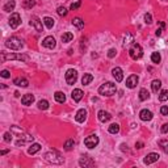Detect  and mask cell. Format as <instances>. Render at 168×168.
<instances>
[{
	"instance_id": "816d5d0a",
	"label": "cell",
	"mask_w": 168,
	"mask_h": 168,
	"mask_svg": "<svg viewBox=\"0 0 168 168\" xmlns=\"http://www.w3.org/2000/svg\"><path fill=\"white\" fill-rule=\"evenodd\" d=\"M8 151H9V150H3V151H1V152H0V155H1V156H3V155H5L7 152H8Z\"/></svg>"
},
{
	"instance_id": "d6a6232c",
	"label": "cell",
	"mask_w": 168,
	"mask_h": 168,
	"mask_svg": "<svg viewBox=\"0 0 168 168\" xmlns=\"http://www.w3.org/2000/svg\"><path fill=\"white\" fill-rule=\"evenodd\" d=\"M108 131L110 134H117L118 131H120V125H118V123H112V125L108 128Z\"/></svg>"
},
{
	"instance_id": "681fc988",
	"label": "cell",
	"mask_w": 168,
	"mask_h": 168,
	"mask_svg": "<svg viewBox=\"0 0 168 168\" xmlns=\"http://www.w3.org/2000/svg\"><path fill=\"white\" fill-rule=\"evenodd\" d=\"M121 150H122V151H129V148H128V145H125V143H122V145H121Z\"/></svg>"
},
{
	"instance_id": "ab89813d",
	"label": "cell",
	"mask_w": 168,
	"mask_h": 168,
	"mask_svg": "<svg viewBox=\"0 0 168 168\" xmlns=\"http://www.w3.org/2000/svg\"><path fill=\"white\" fill-rule=\"evenodd\" d=\"M57 12H58V14H59V16H62V17L69 13L67 8H64V7H58V8H57Z\"/></svg>"
},
{
	"instance_id": "ffe728a7",
	"label": "cell",
	"mask_w": 168,
	"mask_h": 168,
	"mask_svg": "<svg viewBox=\"0 0 168 168\" xmlns=\"http://www.w3.org/2000/svg\"><path fill=\"white\" fill-rule=\"evenodd\" d=\"M83 96H84V93H83V91H82V89H79V88L74 89V91H72V93H71L72 100H74V101H76V103H79L80 100L83 99Z\"/></svg>"
},
{
	"instance_id": "52a82bcc",
	"label": "cell",
	"mask_w": 168,
	"mask_h": 168,
	"mask_svg": "<svg viewBox=\"0 0 168 168\" xmlns=\"http://www.w3.org/2000/svg\"><path fill=\"white\" fill-rule=\"evenodd\" d=\"M84 145H86L87 148H95L99 145V137L96 134H92V135H89V137H87L84 139Z\"/></svg>"
},
{
	"instance_id": "f1b7e54d",
	"label": "cell",
	"mask_w": 168,
	"mask_h": 168,
	"mask_svg": "<svg viewBox=\"0 0 168 168\" xmlns=\"http://www.w3.org/2000/svg\"><path fill=\"white\" fill-rule=\"evenodd\" d=\"M11 133L12 134H16V135H19V137H21V135H24V134H25V130H24V129L17 128V126H11Z\"/></svg>"
},
{
	"instance_id": "bcb514c9",
	"label": "cell",
	"mask_w": 168,
	"mask_h": 168,
	"mask_svg": "<svg viewBox=\"0 0 168 168\" xmlns=\"http://www.w3.org/2000/svg\"><path fill=\"white\" fill-rule=\"evenodd\" d=\"M160 113H162L163 116H168V106L163 105L162 108H160Z\"/></svg>"
},
{
	"instance_id": "5bb4252c",
	"label": "cell",
	"mask_w": 168,
	"mask_h": 168,
	"mask_svg": "<svg viewBox=\"0 0 168 168\" xmlns=\"http://www.w3.org/2000/svg\"><path fill=\"white\" fill-rule=\"evenodd\" d=\"M97 118H99L100 122H108V121L112 118V114L109 113V112L100 110L99 113H97Z\"/></svg>"
},
{
	"instance_id": "7c38bea8",
	"label": "cell",
	"mask_w": 168,
	"mask_h": 168,
	"mask_svg": "<svg viewBox=\"0 0 168 168\" xmlns=\"http://www.w3.org/2000/svg\"><path fill=\"white\" fill-rule=\"evenodd\" d=\"M42 46H45V47H47V49H54L55 46H57V41H55V38L53 37V36H47V37L42 41Z\"/></svg>"
},
{
	"instance_id": "30bf717a",
	"label": "cell",
	"mask_w": 168,
	"mask_h": 168,
	"mask_svg": "<svg viewBox=\"0 0 168 168\" xmlns=\"http://www.w3.org/2000/svg\"><path fill=\"white\" fill-rule=\"evenodd\" d=\"M138 82H139V77H138L137 75H130V76L126 79V87L130 88V89H133V88L137 87Z\"/></svg>"
},
{
	"instance_id": "74e56055",
	"label": "cell",
	"mask_w": 168,
	"mask_h": 168,
	"mask_svg": "<svg viewBox=\"0 0 168 168\" xmlns=\"http://www.w3.org/2000/svg\"><path fill=\"white\" fill-rule=\"evenodd\" d=\"M159 100L162 101V103H163V101H167V100H168V89H164V91L160 92Z\"/></svg>"
},
{
	"instance_id": "7a4b0ae2",
	"label": "cell",
	"mask_w": 168,
	"mask_h": 168,
	"mask_svg": "<svg viewBox=\"0 0 168 168\" xmlns=\"http://www.w3.org/2000/svg\"><path fill=\"white\" fill-rule=\"evenodd\" d=\"M116 92H117V86L112 82H106V83H104L103 86L99 87V93L101 95V96L110 97V96H113Z\"/></svg>"
},
{
	"instance_id": "f907efd6",
	"label": "cell",
	"mask_w": 168,
	"mask_h": 168,
	"mask_svg": "<svg viewBox=\"0 0 168 168\" xmlns=\"http://www.w3.org/2000/svg\"><path fill=\"white\" fill-rule=\"evenodd\" d=\"M143 146H145V145H143V142H137V143H135V147H137V148H142Z\"/></svg>"
},
{
	"instance_id": "f35d334b",
	"label": "cell",
	"mask_w": 168,
	"mask_h": 168,
	"mask_svg": "<svg viewBox=\"0 0 168 168\" xmlns=\"http://www.w3.org/2000/svg\"><path fill=\"white\" fill-rule=\"evenodd\" d=\"M159 146L162 147V150L164 151L165 154H168V141H160Z\"/></svg>"
},
{
	"instance_id": "7402d4cb",
	"label": "cell",
	"mask_w": 168,
	"mask_h": 168,
	"mask_svg": "<svg viewBox=\"0 0 168 168\" xmlns=\"http://www.w3.org/2000/svg\"><path fill=\"white\" fill-rule=\"evenodd\" d=\"M133 42H134V36L131 34V33H126V34L123 36V42H122L123 47L129 46L130 43H133Z\"/></svg>"
},
{
	"instance_id": "c3c4849f",
	"label": "cell",
	"mask_w": 168,
	"mask_h": 168,
	"mask_svg": "<svg viewBox=\"0 0 168 168\" xmlns=\"http://www.w3.org/2000/svg\"><path fill=\"white\" fill-rule=\"evenodd\" d=\"M160 130H162V133H163V134L168 133V123H164V125L162 126V129H160Z\"/></svg>"
},
{
	"instance_id": "8fae6325",
	"label": "cell",
	"mask_w": 168,
	"mask_h": 168,
	"mask_svg": "<svg viewBox=\"0 0 168 168\" xmlns=\"http://www.w3.org/2000/svg\"><path fill=\"white\" fill-rule=\"evenodd\" d=\"M159 158H160V155L158 154V152H150L148 155H146V158H145V164H152V163H155V162H158L159 160Z\"/></svg>"
},
{
	"instance_id": "b9f144b4",
	"label": "cell",
	"mask_w": 168,
	"mask_h": 168,
	"mask_svg": "<svg viewBox=\"0 0 168 168\" xmlns=\"http://www.w3.org/2000/svg\"><path fill=\"white\" fill-rule=\"evenodd\" d=\"M164 28H165V24L162 21V23H160V28H159V29H156L155 34H156L158 37H160V36H162V33H163V30H164Z\"/></svg>"
},
{
	"instance_id": "5b68a950",
	"label": "cell",
	"mask_w": 168,
	"mask_h": 168,
	"mask_svg": "<svg viewBox=\"0 0 168 168\" xmlns=\"http://www.w3.org/2000/svg\"><path fill=\"white\" fill-rule=\"evenodd\" d=\"M129 54H130V58L134 60L141 59L143 55V50H142V46L138 45V43H133V46L130 47L129 50Z\"/></svg>"
},
{
	"instance_id": "ee69618b",
	"label": "cell",
	"mask_w": 168,
	"mask_h": 168,
	"mask_svg": "<svg viewBox=\"0 0 168 168\" xmlns=\"http://www.w3.org/2000/svg\"><path fill=\"white\" fill-rule=\"evenodd\" d=\"M12 141V133H5L4 134V142L9 143Z\"/></svg>"
},
{
	"instance_id": "8992f818",
	"label": "cell",
	"mask_w": 168,
	"mask_h": 168,
	"mask_svg": "<svg viewBox=\"0 0 168 168\" xmlns=\"http://www.w3.org/2000/svg\"><path fill=\"white\" fill-rule=\"evenodd\" d=\"M66 82H67V84L69 86H74L75 83H76V80H77V72H76V70H74V69H70V70H67V72H66Z\"/></svg>"
},
{
	"instance_id": "9a60e30c",
	"label": "cell",
	"mask_w": 168,
	"mask_h": 168,
	"mask_svg": "<svg viewBox=\"0 0 168 168\" xmlns=\"http://www.w3.org/2000/svg\"><path fill=\"white\" fill-rule=\"evenodd\" d=\"M79 165L80 167H84V168L86 167H93L95 162L88 156H83V158H80V160H79Z\"/></svg>"
},
{
	"instance_id": "1f68e13d",
	"label": "cell",
	"mask_w": 168,
	"mask_h": 168,
	"mask_svg": "<svg viewBox=\"0 0 168 168\" xmlns=\"http://www.w3.org/2000/svg\"><path fill=\"white\" fill-rule=\"evenodd\" d=\"M38 109H40V110H46V109H49L47 100H40V101H38Z\"/></svg>"
},
{
	"instance_id": "4dcf8cb0",
	"label": "cell",
	"mask_w": 168,
	"mask_h": 168,
	"mask_svg": "<svg viewBox=\"0 0 168 168\" xmlns=\"http://www.w3.org/2000/svg\"><path fill=\"white\" fill-rule=\"evenodd\" d=\"M148 97H150V92H148L146 88L141 89V91H139V100H142V101H146Z\"/></svg>"
},
{
	"instance_id": "7dc6e473",
	"label": "cell",
	"mask_w": 168,
	"mask_h": 168,
	"mask_svg": "<svg viewBox=\"0 0 168 168\" xmlns=\"http://www.w3.org/2000/svg\"><path fill=\"white\" fill-rule=\"evenodd\" d=\"M116 49H110V50H109V51H108V57L109 58H113L114 57V55H116Z\"/></svg>"
},
{
	"instance_id": "f6af8a7d",
	"label": "cell",
	"mask_w": 168,
	"mask_h": 168,
	"mask_svg": "<svg viewBox=\"0 0 168 168\" xmlns=\"http://www.w3.org/2000/svg\"><path fill=\"white\" fill-rule=\"evenodd\" d=\"M145 23L146 24H151V23H152V16H151L150 13H146L145 14Z\"/></svg>"
},
{
	"instance_id": "44dd1931",
	"label": "cell",
	"mask_w": 168,
	"mask_h": 168,
	"mask_svg": "<svg viewBox=\"0 0 168 168\" xmlns=\"http://www.w3.org/2000/svg\"><path fill=\"white\" fill-rule=\"evenodd\" d=\"M13 84H16L17 87H23V88H25V87L29 86V82L25 79V77H16V79L13 80Z\"/></svg>"
},
{
	"instance_id": "484cf974",
	"label": "cell",
	"mask_w": 168,
	"mask_h": 168,
	"mask_svg": "<svg viewBox=\"0 0 168 168\" xmlns=\"http://www.w3.org/2000/svg\"><path fill=\"white\" fill-rule=\"evenodd\" d=\"M160 87H162V82H160L159 79L152 80V83H151V88H152V92H155V93H156V92L160 89Z\"/></svg>"
},
{
	"instance_id": "277c9868",
	"label": "cell",
	"mask_w": 168,
	"mask_h": 168,
	"mask_svg": "<svg viewBox=\"0 0 168 168\" xmlns=\"http://www.w3.org/2000/svg\"><path fill=\"white\" fill-rule=\"evenodd\" d=\"M29 60V57L25 54H9V53L1 51V62H5V60Z\"/></svg>"
},
{
	"instance_id": "2e32d148",
	"label": "cell",
	"mask_w": 168,
	"mask_h": 168,
	"mask_svg": "<svg viewBox=\"0 0 168 168\" xmlns=\"http://www.w3.org/2000/svg\"><path fill=\"white\" fill-rule=\"evenodd\" d=\"M112 74H113V77L116 79V82L120 83L123 80V72L120 67H114V69L112 70Z\"/></svg>"
},
{
	"instance_id": "6da1fadb",
	"label": "cell",
	"mask_w": 168,
	"mask_h": 168,
	"mask_svg": "<svg viewBox=\"0 0 168 168\" xmlns=\"http://www.w3.org/2000/svg\"><path fill=\"white\" fill-rule=\"evenodd\" d=\"M45 160L51 164H63L64 163V158H62L60 152H58L57 150H51V151H47L45 154Z\"/></svg>"
},
{
	"instance_id": "e575fe53",
	"label": "cell",
	"mask_w": 168,
	"mask_h": 168,
	"mask_svg": "<svg viewBox=\"0 0 168 168\" xmlns=\"http://www.w3.org/2000/svg\"><path fill=\"white\" fill-rule=\"evenodd\" d=\"M34 4H36L34 0H24V1H23V8L32 9V7H34Z\"/></svg>"
},
{
	"instance_id": "603a6c76",
	"label": "cell",
	"mask_w": 168,
	"mask_h": 168,
	"mask_svg": "<svg viewBox=\"0 0 168 168\" xmlns=\"http://www.w3.org/2000/svg\"><path fill=\"white\" fill-rule=\"evenodd\" d=\"M71 24H72L74 26H76L77 29H83V28H84V21H83L80 17L72 19V20H71Z\"/></svg>"
},
{
	"instance_id": "ac0fdd59",
	"label": "cell",
	"mask_w": 168,
	"mask_h": 168,
	"mask_svg": "<svg viewBox=\"0 0 168 168\" xmlns=\"http://www.w3.org/2000/svg\"><path fill=\"white\" fill-rule=\"evenodd\" d=\"M139 118L142 121H151L152 120V113H151L148 109H143L139 113Z\"/></svg>"
},
{
	"instance_id": "3957f363",
	"label": "cell",
	"mask_w": 168,
	"mask_h": 168,
	"mask_svg": "<svg viewBox=\"0 0 168 168\" xmlns=\"http://www.w3.org/2000/svg\"><path fill=\"white\" fill-rule=\"evenodd\" d=\"M5 46L8 49H11V50H20L24 46V41L20 40L19 37H14L13 36V37H9L5 41Z\"/></svg>"
},
{
	"instance_id": "d6986e66",
	"label": "cell",
	"mask_w": 168,
	"mask_h": 168,
	"mask_svg": "<svg viewBox=\"0 0 168 168\" xmlns=\"http://www.w3.org/2000/svg\"><path fill=\"white\" fill-rule=\"evenodd\" d=\"M86 118H87V110H86V109H80V110H77L76 116H75L76 122H84Z\"/></svg>"
},
{
	"instance_id": "83f0119b",
	"label": "cell",
	"mask_w": 168,
	"mask_h": 168,
	"mask_svg": "<svg viewBox=\"0 0 168 168\" xmlns=\"http://www.w3.org/2000/svg\"><path fill=\"white\" fill-rule=\"evenodd\" d=\"M43 24H45V26L47 29H51L53 26H54V24H55V20L54 19H51V17H43Z\"/></svg>"
},
{
	"instance_id": "d590c367",
	"label": "cell",
	"mask_w": 168,
	"mask_h": 168,
	"mask_svg": "<svg viewBox=\"0 0 168 168\" xmlns=\"http://www.w3.org/2000/svg\"><path fill=\"white\" fill-rule=\"evenodd\" d=\"M74 146H75V141L74 139H67L64 142V150L66 151H71Z\"/></svg>"
},
{
	"instance_id": "7bdbcfd3",
	"label": "cell",
	"mask_w": 168,
	"mask_h": 168,
	"mask_svg": "<svg viewBox=\"0 0 168 168\" xmlns=\"http://www.w3.org/2000/svg\"><path fill=\"white\" fill-rule=\"evenodd\" d=\"M0 75H1V77H4V79H8V77H11V74H9L8 70H3V71L0 72Z\"/></svg>"
},
{
	"instance_id": "8d00e7d4",
	"label": "cell",
	"mask_w": 168,
	"mask_h": 168,
	"mask_svg": "<svg viewBox=\"0 0 168 168\" xmlns=\"http://www.w3.org/2000/svg\"><path fill=\"white\" fill-rule=\"evenodd\" d=\"M151 60L154 63H160V60H162L160 53H152V54H151Z\"/></svg>"
},
{
	"instance_id": "f546056e",
	"label": "cell",
	"mask_w": 168,
	"mask_h": 168,
	"mask_svg": "<svg viewBox=\"0 0 168 168\" xmlns=\"http://www.w3.org/2000/svg\"><path fill=\"white\" fill-rule=\"evenodd\" d=\"M14 7H16V3H14V0H9L8 3L5 4V5L3 7V9L5 12H12L14 9Z\"/></svg>"
},
{
	"instance_id": "836d02e7",
	"label": "cell",
	"mask_w": 168,
	"mask_h": 168,
	"mask_svg": "<svg viewBox=\"0 0 168 168\" xmlns=\"http://www.w3.org/2000/svg\"><path fill=\"white\" fill-rule=\"evenodd\" d=\"M72 40H74V34H72L71 32H67V33H64L62 36V42H70Z\"/></svg>"
},
{
	"instance_id": "d4e9b609",
	"label": "cell",
	"mask_w": 168,
	"mask_h": 168,
	"mask_svg": "<svg viewBox=\"0 0 168 168\" xmlns=\"http://www.w3.org/2000/svg\"><path fill=\"white\" fill-rule=\"evenodd\" d=\"M40 150H41V145H38V143H33V145L28 148V154L29 155H34L36 152H38Z\"/></svg>"
},
{
	"instance_id": "60d3db41",
	"label": "cell",
	"mask_w": 168,
	"mask_h": 168,
	"mask_svg": "<svg viewBox=\"0 0 168 168\" xmlns=\"http://www.w3.org/2000/svg\"><path fill=\"white\" fill-rule=\"evenodd\" d=\"M80 7H82V0H76L75 3H72V4H71V7H70V9H71V11H75V9L80 8Z\"/></svg>"
},
{
	"instance_id": "e0dca14e",
	"label": "cell",
	"mask_w": 168,
	"mask_h": 168,
	"mask_svg": "<svg viewBox=\"0 0 168 168\" xmlns=\"http://www.w3.org/2000/svg\"><path fill=\"white\" fill-rule=\"evenodd\" d=\"M21 103L23 105H32V104L34 103V96L32 93H26L21 97Z\"/></svg>"
},
{
	"instance_id": "9c48e42d",
	"label": "cell",
	"mask_w": 168,
	"mask_h": 168,
	"mask_svg": "<svg viewBox=\"0 0 168 168\" xmlns=\"http://www.w3.org/2000/svg\"><path fill=\"white\" fill-rule=\"evenodd\" d=\"M30 26H33V28H36V30L37 32H43V28H42V21L40 20V19L37 17V16H32L30 19Z\"/></svg>"
},
{
	"instance_id": "4fadbf2b",
	"label": "cell",
	"mask_w": 168,
	"mask_h": 168,
	"mask_svg": "<svg viewBox=\"0 0 168 168\" xmlns=\"http://www.w3.org/2000/svg\"><path fill=\"white\" fill-rule=\"evenodd\" d=\"M33 139H34V137H32V135H29V134H24L23 137H21L20 139L16 142V146H17V147H20V146H24V145H26V143L33 142Z\"/></svg>"
},
{
	"instance_id": "ba28073f",
	"label": "cell",
	"mask_w": 168,
	"mask_h": 168,
	"mask_svg": "<svg viewBox=\"0 0 168 168\" xmlns=\"http://www.w3.org/2000/svg\"><path fill=\"white\" fill-rule=\"evenodd\" d=\"M21 24V16L19 13H12L9 17V26L12 29H17Z\"/></svg>"
},
{
	"instance_id": "cb8c5ba5",
	"label": "cell",
	"mask_w": 168,
	"mask_h": 168,
	"mask_svg": "<svg viewBox=\"0 0 168 168\" xmlns=\"http://www.w3.org/2000/svg\"><path fill=\"white\" fill-rule=\"evenodd\" d=\"M54 99H55V101H57V103H60V104H63L66 101L64 93H63V92H60V91L55 92V93H54Z\"/></svg>"
},
{
	"instance_id": "4316f807",
	"label": "cell",
	"mask_w": 168,
	"mask_h": 168,
	"mask_svg": "<svg viewBox=\"0 0 168 168\" xmlns=\"http://www.w3.org/2000/svg\"><path fill=\"white\" fill-rule=\"evenodd\" d=\"M92 80H93V75H91V74H84V76L82 77V84H83V86H88Z\"/></svg>"
}]
</instances>
